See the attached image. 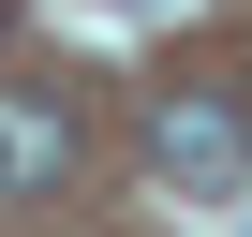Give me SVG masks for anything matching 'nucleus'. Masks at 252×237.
Wrapping results in <instances>:
<instances>
[{
    "label": "nucleus",
    "instance_id": "nucleus-3",
    "mask_svg": "<svg viewBox=\"0 0 252 237\" xmlns=\"http://www.w3.org/2000/svg\"><path fill=\"white\" fill-rule=\"evenodd\" d=\"M0 45H15V0H0Z\"/></svg>",
    "mask_w": 252,
    "mask_h": 237
},
{
    "label": "nucleus",
    "instance_id": "nucleus-1",
    "mask_svg": "<svg viewBox=\"0 0 252 237\" xmlns=\"http://www.w3.org/2000/svg\"><path fill=\"white\" fill-rule=\"evenodd\" d=\"M149 148H163L193 193H237V178H252V104H237V89H163Z\"/></svg>",
    "mask_w": 252,
    "mask_h": 237
},
{
    "label": "nucleus",
    "instance_id": "nucleus-2",
    "mask_svg": "<svg viewBox=\"0 0 252 237\" xmlns=\"http://www.w3.org/2000/svg\"><path fill=\"white\" fill-rule=\"evenodd\" d=\"M74 178V104L60 89H0V207H30Z\"/></svg>",
    "mask_w": 252,
    "mask_h": 237
}]
</instances>
